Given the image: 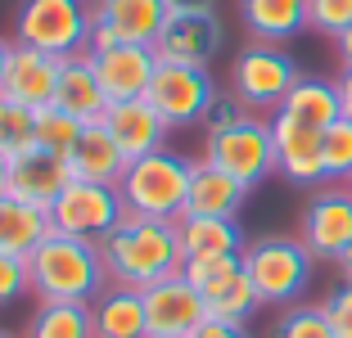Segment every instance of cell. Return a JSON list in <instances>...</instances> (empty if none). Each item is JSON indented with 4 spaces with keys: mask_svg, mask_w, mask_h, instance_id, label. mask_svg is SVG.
Segmentation results:
<instances>
[{
    "mask_svg": "<svg viewBox=\"0 0 352 338\" xmlns=\"http://www.w3.org/2000/svg\"><path fill=\"white\" fill-rule=\"evenodd\" d=\"M100 257L109 267V280H122V284H135V289L172 280L186 267L176 221H154V216H135V212H126L118 221V230L100 244Z\"/></svg>",
    "mask_w": 352,
    "mask_h": 338,
    "instance_id": "1",
    "label": "cell"
},
{
    "mask_svg": "<svg viewBox=\"0 0 352 338\" xmlns=\"http://www.w3.org/2000/svg\"><path fill=\"white\" fill-rule=\"evenodd\" d=\"M28 275H32V293L41 302H95V293L109 284L100 244L59 235V230H50L32 248Z\"/></svg>",
    "mask_w": 352,
    "mask_h": 338,
    "instance_id": "2",
    "label": "cell"
},
{
    "mask_svg": "<svg viewBox=\"0 0 352 338\" xmlns=\"http://www.w3.org/2000/svg\"><path fill=\"white\" fill-rule=\"evenodd\" d=\"M190 176L195 163L186 154H172V149H154V154L126 163L122 181H118V194H122L126 212L135 216H154V221H176L186 212V194H190Z\"/></svg>",
    "mask_w": 352,
    "mask_h": 338,
    "instance_id": "3",
    "label": "cell"
},
{
    "mask_svg": "<svg viewBox=\"0 0 352 338\" xmlns=\"http://www.w3.org/2000/svg\"><path fill=\"white\" fill-rule=\"evenodd\" d=\"M91 32H95V19L86 0H23L19 19H14V36L32 50L54 54V59L86 54Z\"/></svg>",
    "mask_w": 352,
    "mask_h": 338,
    "instance_id": "4",
    "label": "cell"
},
{
    "mask_svg": "<svg viewBox=\"0 0 352 338\" xmlns=\"http://www.w3.org/2000/svg\"><path fill=\"white\" fill-rule=\"evenodd\" d=\"M311 262L302 239L289 235H267L258 244H244V271L258 289L262 307H294L311 280Z\"/></svg>",
    "mask_w": 352,
    "mask_h": 338,
    "instance_id": "5",
    "label": "cell"
},
{
    "mask_svg": "<svg viewBox=\"0 0 352 338\" xmlns=\"http://www.w3.org/2000/svg\"><path fill=\"white\" fill-rule=\"evenodd\" d=\"M298 77L302 72H298V63H294V54L285 50V45L249 41L235 54V63H230V95L244 100L249 113H267V109L276 113Z\"/></svg>",
    "mask_w": 352,
    "mask_h": 338,
    "instance_id": "6",
    "label": "cell"
},
{
    "mask_svg": "<svg viewBox=\"0 0 352 338\" xmlns=\"http://www.w3.org/2000/svg\"><path fill=\"white\" fill-rule=\"evenodd\" d=\"M126 216V203L118 194V185L104 181H68L63 194L50 203V230L73 239H91V244H104V239L118 230V221Z\"/></svg>",
    "mask_w": 352,
    "mask_h": 338,
    "instance_id": "7",
    "label": "cell"
},
{
    "mask_svg": "<svg viewBox=\"0 0 352 338\" xmlns=\"http://www.w3.org/2000/svg\"><path fill=\"white\" fill-rule=\"evenodd\" d=\"M204 158L221 172H230L244 190L262 185L271 172H276V135H271V117H258V113H244L235 126L208 135Z\"/></svg>",
    "mask_w": 352,
    "mask_h": 338,
    "instance_id": "8",
    "label": "cell"
},
{
    "mask_svg": "<svg viewBox=\"0 0 352 338\" xmlns=\"http://www.w3.org/2000/svg\"><path fill=\"white\" fill-rule=\"evenodd\" d=\"M145 100H149V109H154L172 131H176V126H199V122H204V113L212 109V100H217V82H212V72H208V68L163 63V59H158Z\"/></svg>",
    "mask_w": 352,
    "mask_h": 338,
    "instance_id": "9",
    "label": "cell"
},
{
    "mask_svg": "<svg viewBox=\"0 0 352 338\" xmlns=\"http://www.w3.org/2000/svg\"><path fill=\"white\" fill-rule=\"evenodd\" d=\"M298 239L307 244L311 257L321 262H339L352 248V190L330 185V190H316L302 207V230Z\"/></svg>",
    "mask_w": 352,
    "mask_h": 338,
    "instance_id": "10",
    "label": "cell"
},
{
    "mask_svg": "<svg viewBox=\"0 0 352 338\" xmlns=\"http://www.w3.org/2000/svg\"><path fill=\"white\" fill-rule=\"evenodd\" d=\"M208 320L204 293L186 275L158 280L145 289V334L149 338H195V329Z\"/></svg>",
    "mask_w": 352,
    "mask_h": 338,
    "instance_id": "11",
    "label": "cell"
},
{
    "mask_svg": "<svg viewBox=\"0 0 352 338\" xmlns=\"http://www.w3.org/2000/svg\"><path fill=\"white\" fill-rule=\"evenodd\" d=\"M167 0H95L91 5V50L95 45H109V41H122V45H154L158 32L167 23Z\"/></svg>",
    "mask_w": 352,
    "mask_h": 338,
    "instance_id": "12",
    "label": "cell"
},
{
    "mask_svg": "<svg viewBox=\"0 0 352 338\" xmlns=\"http://www.w3.org/2000/svg\"><path fill=\"white\" fill-rule=\"evenodd\" d=\"M221 32L217 14L212 10H190V14H167L163 32L154 41V54L163 63H190V68H208L221 54Z\"/></svg>",
    "mask_w": 352,
    "mask_h": 338,
    "instance_id": "13",
    "label": "cell"
},
{
    "mask_svg": "<svg viewBox=\"0 0 352 338\" xmlns=\"http://www.w3.org/2000/svg\"><path fill=\"white\" fill-rule=\"evenodd\" d=\"M91 63H95V77H100L109 104H118V100H145L149 82H154V68H158V54H154V45L109 41L91 50Z\"/></svg>",
    "mask_w": 352,
    "mask_h": 338,
    "instance_id": "14",
    "label": "cell"
},
{
    "mask_svg": "<svg viewBox=\"0 0 352 338\" xmlns=\"http://www.w3.org/2000/svg\"><path fill=\"white\" fill-rule=\"evenodd\" d=\"M73 181V167L63 154H50L41 144H32L23 154L10 158V194L23 203H36L50 212V203L63 194V185Z\"/></svg>",
    "mask_w": 352,
    "mask_h": 338,
    "instance_id": "15",
    "label": "cell"
},
{
    "mask_svg": "<svg viewBox=\"0 0 352 338\" xmlns=\"http://www.w3.org/2000/svg\"><path fill=\"white\" fill-rule=\"evenodd\" d=\"M59 68H63V59L14 41L0 95H10V100L28 104V109H45V104H54V91H59Z\"/></svg>",
    "mask_w": 352,
    "mask_h": 338,
    "instance_id": "16",
    "label": "cell"
},
{
    "mask_svg": "<svg viewBox=\"0 0 352 338\" xmlns=\"http://www.w3.org/2000/svg\"><path fill=\"white\" fill-rule=\"evenodd\" d=\"M100 126L113 135V144L122 149L126 163H135V158L163 149L167 131H172V126L149 109V100H118V104H109L104 117H100Z\"/></svg>",
    "mask_w": 352,
    "mask_h": 338,
    "instance_id": "17",
    "label": "cell"
},
{
    "mask_svg": "<svg viewBox=\"0 0 352 338\" xmlns=\"http://www.w3.org/2000/svg\"><path fill=\"white\" fill-rule=\"evenodd\" d=\"M271 135H276V172H285L294 185H316L325 181V158H321V131L294 122L285 113H271Z\"/></svg>",
    "mask_w": 352,
    "mask_h": 338,
    "instance_id": "18",
    "label": "cell"
},
{
    "mask_svg": "<svg viewBox=\"0 0 352 338\" xmlns=\"http://www.w3.org/2000/svg\"><path fill=\"white\" fill-rule=\"evenodd\" d=\"M95 338H149L145 334V289L109 280L91 302Z\"/></svg>",
    "mask_w": 352,
    "mask_h": 338,
    "instance_id": "19",
    "label": "cell"
},
{
    "mask_svg": "<svg viewBox=\"0 0 352 338\" xmlns=\"http://www.w3.org/2000/svg\"><path fill=\"white\" fill-rule=\"evenodd\" d=\"M244 185L230 172L212 167L208 158L195 163V176H190V194H186V212L181 216H235L244 207Z\"/></svg>",
    "mask_w": 352,
    "mask_h": 338,
    "instance_id": "20",
    "label": "cell"
},
{
    "mask_svg": "<svg viewBox=\"0 0 352 338\" xmlns=\"http://www.w3.org/2000/svg\"><path fill=\"white\" fill-rule=\"evenodd\" d=\"M54 104H59L63 113L82 117V122H100V117H104V109H109V95H104L100 77H95L91 50H86V54H73V59H63Z\"/></svg>",
    "mask_w": 352,
    "mask_h": 338,
    "instance_id": "21",
    "label": "cell"
},
{
    "mask_svg": "<svg viewBox=\"0 0 352 338\" xmlns=\"http://www.w3.org/2000/svg\"><path fill=\"white\" fill-rule=\"evenodd\" d=\"M239 23L253 41L285 45L307 27V0H239Z\"/></svg>",
    "mask_w": 352,
    "mask_h": 338,
    "instance_id": "22",
    "label": "cell"
},
{
    "mask_svg": "<svg viewBox=\"0 0 352 338\" xmlns=\"http://www.w3.org/2000/svg\"><path fill=\"white\" fill-rule=\"evenodd\" d=\"M68 167H73L77 181L118 185L122 172H126V158H122V149L113 144V135L104 131L100 122H86V131L77 135V144L68 149Z\"/></svg>",
    "mask_w": 352,
    "mask_h": 338,
    "instance_id": "23",
    "label": "cell"
},
{
    "mask_svg": "<svg viewBox=\"0 0 352 338\" xmlns=\"http://www.w3.org/2000/svg\"><path fill=\"white\" fill-rule=\"evenodd\" d=\"M280 113L294 117V122H302V126H311V131H325L330 122H339V117H343L339 86L325 82V77H298L294 91L285 95V104H280Z\"/></svg>",
    "mask_w": 352,
    "mask_h": 338,
    "instance_id": "24",
    "label": "cell"
},
{
    "mask_svg": "<svg viewBox=\"0 0 352 338\" xmlns=\"http://www.w3.org/2000/svg\"><path fill=\"white\" fill-rule=\"evenodd\" d=\"M50 235V212L36 203H23V199L5 194L0 199V253L14 257H32V248Z\"/></svg>",
    "mask_w": 352,
    "mask_h": 338,
    "instance_id": "25",
    "label": "cell"
},
{
    "mask_svg": "<svg viewBox=\"0 0 352 338\" xmlns=\"http://www.w3.org/2000/svg\"><path fill=\"white\" fill-rule=\"evenodd\" d=\"M186 257H217V253H244V230L235 216H176Z\"/></svg>",
    "mask_w": 352,
    "mask_h": 338,
    "instance_id": "26",
    "label": "cell"
},
{
    "mask_svg": "<svg viewBox=\"0 0 352 338\" xmlns=\"http://www.w3.org/2000/svg\"><path fill=\"white\" fill-rule=\"evenodd\" d=\"M199 293H204V307H208L212 320H239V325H244V320L262 307V297H258V289H253V280H249L244 267H239L235 275L217 280V284L199 289Z\"/></svg>",
    "mask_w": 352,
    "mask_h": 338,
    "instance_id": "27",
    "label": "cell"
},
{
    "mask_svg": "<svg viewBox=\"0 0 352 338\" xmlns=\"http://www.w3.org/2000/svg\"><path fill=\"white\" fill-rule=\"evenodd\" d=\"M28 338H95L91 302H41L28 325Z\"/></svg>",
    "mask_w": 352,
    "mask_h": 338,
    "instance_id": "28",
    "label": "cell"
},
{
    "mask_svg": "<svg viewBox=\"0 0 352 338\" xmlns=\"http://www.w3.org/2000/svg\"><path fill=\"white\" fill-rule=\"evenodd\" d=\"M32 144H36V109L0 95V154L14 158L23 149H32Z\"/></svg>",
    "mask_w": 352,
    "mask_h": 338,
    "instance_id": "29",
    "label": "cell"
},
{
    "mask_svg": "<svg viewBox=\"0 0 352 338\" xmlns=\"http://www.w3.org/2000/svg\"><path fill=\"white\" fill-rule=\"evenodd\" d=\"M82 131H86V122H82V117H73V113H63L59 104L36 109V144L50 149V154L68 158V149L77 144V135H82Z\"/></svg>",
    "mask_w": 352,
    "mask_h": 338,
    "instance_id": "30",
    "label": "cell"
},
{
    "mask_svg": "<svg viewBox=\"0 0 352 338\" xmlns=\"http://www.w3.org/2000/svg\"><path fill=\"white\" fill-rule=\"evenodd\" d=\"M271 338H339L325 316V307H307V302H294L285 307V316L276 320V334Z\"/></svg>",
    "mask_w": 352,
    "mask_h": 338,
    "instance_id": "31",
    "label": "cell"
},
{
    "mask_svg": "<svg viewBox=\"0 0 352 338\" xmlns=\"http://www.w3.org/2000/svg\"><path fill=\"white\" fill-rule=\"evenodd\" d=\"M321 158H325V181H348L352 176V122L339 117L321 131Z\"/></svg>",
    "mask_w": 352,
    "mask_h": 338,
    "instance_id": "32",
    "label": "cell"
},
{
    "mask_svg": "<svg viewBox=\"0 0 352 338\" xmlns=\"http://www.w3.org/2000/svg\"><path fill=\"white\" fill-rule=\"evenodd\" d=\"M244 267V253H217V257H186V267H181V275L190 280L195 289H208L217 284V280L235 275V271Z\"/></svg>",
    "mask_w": 352,
    "mask_h": 338,
    "instance_id": "33",
    "label": "cell"
},
{
    "mask_svg": "<svg viewBox=\"0 0 352 338\" xmlns=\"http://www.w3.org/2000/svg\"><path fill=\"white\" fill-rule=\"evenodd\" d=\"M307 27L339 36L352 27V0H307Z\"/></svg>",
    "mask_w": 352,
    "mask_h": 338,
    "instance_id": "34",
    "label": "cell"
},
{
    "mask_svg": "<svg viewBox=\"0 0 352 338\" xmlns=\"http://www.w3.org/2000/svg\"><path fill=\"white\" fill-rule=\"evenodd\" d=\"M23 293H32V275H28V257L0 253V307L19 302Z\"/></svg>",
    "mask_w": 352,
    "mask_h": 338,
    "instance_id": "35",
    "label": "cell"
},
{
    "mask_svg": "<svg viewBox=\"0 0 352 338\" xmlns=\"http://www.w3.org/2000/svg\"><path fill=\"white\" fill-rule=\"evenodd\" d=\"M244 113H249V109H244V100H235V95H217V100H212V109L204 113V122H199V126H204L208 135H217V131H226V126H235Z\"/></svg>",
    "mask_w": 352,
    "mask_h": 338,
    "instance_id": "36",
    "label": "cell"
},
{
    "mask_svg": "<svg viewBox=\"0 0 352 338\" xmlns=\"http://www.w3.org/2000/svg\"><path fill=\"white\" fill-rule=\"evenodd\" d=\"M321 307H325V316H330L334 334H339V338H352V284L330 289V297H325Z\"/></svg>",
    "mask_w": 352,
    "mask_h": 338,
    "instance_id": "37",
    "label": "cell"
},
{
    "mask_svg": "<svg viewBox=\"0 0 352 338\" xmlns=\"http://www.w3.org/2000/svg\"><path fill=\"white\" fill-rule=\"evenodd\" d=\"M195 338H253V334L239 325V320H212V316H208L204 325L195 329Z\"/></svg>",
    "mask_w": 352,
    "mask_h": 338,
    "instance_id": "38",
    "label": "cell"
},
{
    "mask_svg": "<svg viewBox=\"0 0 352 338\" xmlns=\"http://www.w3.org/2000/svg\"><path fill=\"white\" fill-rule=\"evenodd\" d=\"M334 86H339V109H343V117L352 122V68H343Z\"/></svg>",
    "mask_w": 352,
    "mask_h": 338,
    "instance_id": "39",
    "label": "cell"
},
{
    "mask_svg": "<svg viewBox=\"0 0 352 338\" xmlns=\"http://www.w3.org/2000/svg\"><path fill=\"white\" fill-rule=\"evenodd\" d=\"M217 0H167V10L172 14H190V10H212Z\"/></svg>",
    "mask_w": 352,
    "mask_h": 338,
    "instance_id": "40",
    "label": "cell"
},
{
    "mask_svg": "<svg viewBox=\"0 0 352 338\" xmlns=\"http://www.w3.org/2000/svg\"><path fill=\"white\" fill-rule=\"evenodd\" d=\"M334 50H339L343 68H352V27H348V32H339V36H334Z\"/></svg>",
    "mask_w": 352,
    "mask_h": 338,
    "instance_id": "41",
    "label": "cell"
},
{
    "mask_svg": "<svg viewBox=\"0 0 352 338\" xmlns=\"http://www.w3.org/2000/svg\"><path fill=\"white\" fill-rule=\"evenodd\" d=\"M10 194V158L0 154V199Z\"/></svg>",
    "mask_w": 352,
    "mask_h": 338,
    "instance_id": "42",
    "label": "cell"
},
{
    "mask_svg": "<svg viewBox=\"0 0 352 338\" xmlns=\"http://www.w3.org/2000/svg\"><path fill=\"white\" fill-rule=\"evenodd\" d=\"M339 275H343V284H352V248L339 257Z\"/></svg>",
    "mask_w": 352,
    "mask_h": 338,
    "instance_id": "43",
    "label": "cell"
},
{
    "mask_svg": "<svg viewBox=\"0 0 352 338\" xmlns=\"http://www.w3.org/2000/svg\"><path fill=\"white\" fill-rule=\"evenodd\" d=\"M10 50H14V45L0 36V86H5V63H10Z\"/></svg>",
    "mask_w": 352,
    "mask_h": 338,
    "instance_id": "44",
    "label": "cell"
},
{
    "mask_svg": "<svg viewBox=\"0 0 352 338\" xmlns=\"http://www.w3.org/2000/svg\"><path fill=\"white\" fill-rule=\"evenodd\" d=\"M0 338H19V334H10V329H0Z\"/></svg>",
    "mask_w": 352,
    "mask_h": 338,
    "instance_id": "45",
    "label": "cell"
},
{
    "mask_svg": "<svg viewBox=\"0 0 352 338\" xmlns=\"http://www.w3.org/2000/svg\"><path fill=\"white\" fill-rule=\"evenodd\" d=\"M348 190H352V176H348Z\"/></svg>",
    "mask_w": 352,
    "mask_h": 338,
    "instance_id": "46",
    "label": "cell"
}]
</instances>
